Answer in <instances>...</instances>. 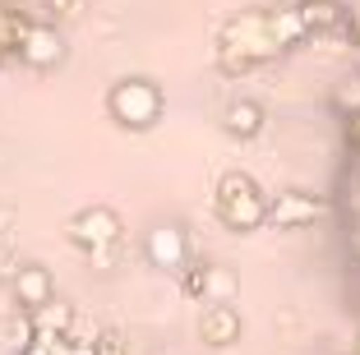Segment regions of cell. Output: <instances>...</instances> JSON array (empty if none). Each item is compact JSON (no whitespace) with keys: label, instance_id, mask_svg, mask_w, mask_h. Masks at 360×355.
<instances>
[{"label":"cell","instance_id":"1","mask_svg":"<svg viewBox=\"0 0 360 355\" xmlns=\"http://www.w3.org/2000/svg\"><path fill=\"white\" fill-rule=\"evenodd\" d=\"M106 111L125 129H153L162 120V88L148 84V79H120L106 93Z\"/></svg>","mask_w":360,"mask_h":355},{"label":"cell","instance_id":"2","mask_svg":"<svg viewBox=\"0 0 360 355\" xmlns=\"http://www.w3.org/2000/svg\"><path fill=\"white\" fill-rule=\"evenodd\" d=\"M264 194L250 176H226L217 185V217L226 221L231 231H255L264 221Z\"/></svg>","mask_w":360,"mask_h":355},{"label":"cell","instance_id":"3","mask_svg":"<svg viewBox=\"0 0 360 355\" xmlns=\"http://www.w3.org/2000/svg\"><path fill=\"white\" fill-rule=\"evenodd\" d=\"M120 231H125V221H120V212H111V208H84V212H75L70 217V226H65V235H70V245L75 250H84V254H102V250H111V245H120Z\"/></svg>","mask_w":360,"mask_h":355},{"label":"cell","instance_id":"4","mask_svg":"<svg viewBox=\"0 0 360 355\" xmlns=\"http://www.w3.org/2000/svg\"><path fill=\"white\" fill-rule=\"evenodd\" d=\"M14 56H19L28 70H56V65L65 60V37L56 23H28V32H23V42L14 46Z\"/></svg>","mask_w":360,"mask_h":355},{"label":"cell","instance_id":"5","mask_svg":"<svg viewBox=\"0 0 360 355\" xmlns=\"http://www.w3.org/2000/svg\"><path fill=\"white\" fill-rule=\"evenodd\" d=\"M46 300H56L51 268H42V263H23V268L14 272V304H19L23 314H32V309H42Z\"/></svg>","mask_w":360,"mask_h":355},{"label":"cell","instance_id":"6","mask_svg":"<svg viewBox=\"0 0 360 355\" xmlns=\"http://www.w3.org/2000/svg\"><path fill=\"white\" fill-rule=\"evenodd\" d=\"M319 212H323V203L309 199V194H300V189L277 194L273 203H264V221H273V226H300V221H314Z\"/></svg>","mask_w":360,"mask_h":355},{"label":"cell","instance_id":"7","mask_svg":"<svg viewBox=\"0 0 360 355\" xmlns=\"http://www.w3.org/2000/svg\"><path fill=\"white\" fill-rule=\"evenodd\" d=\"M199 333L208 346H231V342H240V314L231 304H212V309H203Z\"/></svg>","mask_w":360,"mask_h":355},{"label":"cell","instance_id":"8","mask_svg":"<svg viewBox=\"0 0 360 355\" xmlns=\"http://www.w3.org/2000/svg\"><path fill=\"white\" fill-rule=\"evenodd\" d=\"M28 318H32L37 342H51V337H60V333H70V328H75V309H70L65 300H46L42 309H32Z\"/></svg>","mask_w":360,"mask_h":355},{"label":"cell","instance_id":"9","mask_svg":"<svg viewBox=\"0 0 360 355\" xmlns=\"http://www.w3.org/2000/svg\"><path fill=\"white\" fill-rule=\"evenodd\" d=\"M148 259L153 268H180L185 263V235L176 226H158L148 235Z\"/></svg>","mask_w":360,"mask_h":355},{"label":"cell","instance_id":"10","mask_svg":"<svg viewBox=\"0 0 360 355\" xmlns=\"http://www.w3.org/2000/svg\"><path fill=\"white\" fill-rule=\"evenodd\" d=\"M259 129H264V111H259L255 102H236L231 111H226V134H236V138H255Z\"/></svg>","mask_w":360,"mask_h":355},{"label":"cell","instance_id":"11","mask_svg":"<svg viewBox=\"0 0 360 355\" xmlns=\"http://www.w3.org/2000/svg\"><path fill=\"white\" fill-rule=\"evenodd\" d=\"M0 337H5V346H10L14 355H19L23 346H32V342H37V333H32V318H28L23 309H14L10 318H5V328H0Z\"/></svg>","mask_w":360,"mask_h":355},{"label":"cell","instance_id":"12","mask_svg":"<svg viewBox=\"0 0 360 355\" xmlns=\"http://www.w3.org/2000/svg\"><path fill=\"white\" fill-rule=\"evenodd\" d=\"M28 14H19V10H10V5H0V46L14 56V46L23 42V32H28Z\"/></svg>","mask_w":360,"mask_h":355},{"label":"cell","instance_id":"13","mask_svg":"<svg viewBox=\"0 0 360 355\" xmlns=\"http://www.w3.org/2000/svg\"><path fill=\"white\" fill-rule=\"evenodd\" d=\"M180 291L190 295V300H203L208 295V282H212V272H208V263H180Z\"/></svg>","mask_w":360,"mask_h":355},{"label":"cell","instance_id":"14","mask_svg":"<svg viewBox=\"0 0 360 355\" xmlns=\"http://www.w3.org/2000/svg\"><path fill=\"white\" fill-rule=\"evenodd\" d=\"M93 355H129V346H125L120 333H97L93 337Z\"/></svg>","mask_w":360,"mask_h":355},{"label":"cell","instance_id":"15","mask_svg":"<svg viewBox=\"0 0 360 355\" xmlns=\"http://www.w3.org/2000/svg\"><path fill=\"white\" fill-rule=\"evenodd\" d=\"M79 5H84V0H42V10H46V19H51V23L75 19V14H79Z\"/></svg>","mask_w":360,"mask_h":355},{"label":"cell","instance_id":"16","mask_svg":"<svg viewBox=\"0 0 360 355\" xmlns=\"http://www.w3.org/2000/svg\"><path fill=\"white\" fill-rule=\"evenodd\" d=\"M19 355H51V351H46V346L42 342H32V346H23V351Z\"/></svg>","mask_w":360,"mask_h":355},{"label":"cell","instance_id":"17","mask_svg":"<svg viewBox=\"0 0 360 355\" xmlns=\"http://www.w3.org/2000/svg\"><path fill=\"white\" fill-rule=\"evenodd\" d=\"M10 259V240H5V231H0V263Z\"/></svg>","mask_w":360,"mask_h":355},{"label":"cell","instance_id":"18","mask_svg":"<svg viewBox=\"0 0 360 355\" xmlns=\"http://www.w3.org/2000/svg\"><path fill=\"white\" fill-rule=\"evenodd\" d=\"M5 65H10V51H5V46H0V70H5Z\"/></svg>","mask_w":360,"mask_h":355}]
</instances>
